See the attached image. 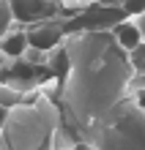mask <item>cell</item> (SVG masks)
<instances>
[{"label":"cell","mask_w":145,"mask_h":150,"mask_svg":"<svg viewBox=\"0 0 145 150\" xmlns=\"http://www.w3.org/2000/svg\"><path fill=\"white\" fill-rule=\"evenodd\" d=\"M22 49H25V36L19 33V36H8L3 41V52L6 55H22Z\"/></svg>","instance_id":"6da1fadb"},{"label":"cell","mask_w":145,"mask_h":150,"mask_svg":"<svg viewBox=\"0 0 145 150\" xmlns=\"http://www.w3.org/2000/svg\"><path fill=\"white\" fill-rule=\"evenodd\" d=\"M19 101H22V93L19 90L0 85V107H11V104H19Z\"/></svg>","instance_id":"7a4b0ae2"},{"label":"cell","mask_w":145,"mask_h":150,"mask_svg":"<svg viewBox=\"0 0 145 150\" xmlns=\"http://www.w3.org/2000/svg\"><path fill=\"white\" fill-rule=\"evenodd\" d=\"M6 123V107H0V126Z\"/></svg>","instance_id":"3957f363"}]
</instances>
